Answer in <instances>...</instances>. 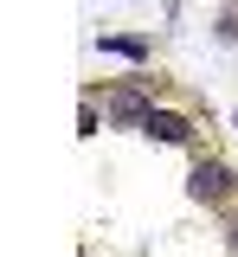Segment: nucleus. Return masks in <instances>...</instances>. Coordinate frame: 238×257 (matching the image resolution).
Listing matches in <instances>:
<instances>
[{
  "instance_id": "nucleus-3",
  "label": "nucleus",
  "mask_w": 238,
  "mask_h": 257,
  "mask_svg": "<svg viewBox=\"0 0 238 257\" xmlns=\"http://www.w3.org/2000/svg\"><path fill=\"white\" fill-rule=\"evenodd\" d=\"M109 116H116V122H129V128H148V116H155V109H148L136 90H116V96H109Z\"/></svg>"
},
{
  "instance_id": "nucleus-2",
  "label": "nucleus",
  "mask_w": 238,
  "mask_h": 257,
  "mask_svg": "<svg viewBox=\"0 0 238 257\" xmlns=\"http://www.w3.org/2000/svg\"><path fill=\"white\" fill-rule=\"evenodd\" d=\"M142 135H155V142H168V148H180V142L193 135V122H187V116H174V109H155Z\"/></svg>"
},
{
  "instance_id": "nucleus-1",
  "label": "nucleus",
  "mask_w": 238,
  "mask_h": 257,
  "mask_svg": "<svg viewBox=\"0 0 238 257\" xmlns=\"http://www.w3.org/2000/svg\"><path fill=\"white\" fill-rule=\"evenodd\" d=\"M232 187H238V174L225 167V161H200V167H193V180H187V193H193V199H206V206H219Z\"/></svg>"
},
{
  "instance_id": "nucleus-4",
  "label": "nucleus",
  "mask_w": 238,
  "mask_h": 257,
  "mask_svg": "<svg viewBox=\"0 0 238 257\" xmlns=\"http://www.w3.org/2000/svg\"><path fill=\"white\" fill-rule=\"evenodd\" d=\"M232 251H238V219H232Z\"/></svg>"
}]
</instances>
